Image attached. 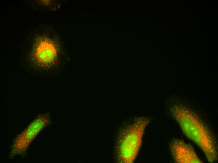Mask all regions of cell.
<instances>
[{"label":"cell","instance_id":"obj_1","mask_svg":"<svg viewBox=\"0 0 218 163\" xmlns=\"http://www.w3.org/2000/svg\"><path fill=\"white\" fill-rule=\"evenodd\" d=\"M172 110L173 116L184 133L201 148L209 161L215 162L217 155L214 141L201 122L188 109L177 106Z\"/></svg>","mask_w":218,"mask_h":163},{"label":"cell","instance_id":"obj_2","mask_svg":"<svg viewBox=\"0 0 218 163\" xmlns=\"http://www.w3.org/2000/svg\"><path fill=\"white\" fill-rule=\"evenodd\" d=\"M148 123L149 120L146 118H140L125 128L119 144V154L122 162L130 163L135 158L144 130Z\"/></svg>","mask_w":218,"mask_h":163},{"label":"cell","instance_id":"obj_3","mask_svg":"<svg viewBox=\"0 0 218 163\" xmlns=\"http://www.w3.org/2000/svg\"><path fill=\"white\" fill-rule=\"evenodd\" d=\"M170 148L172 156L177 163H202L192 147L181 140H173Z\"/></svg>","mask_w":218,"mask_h":163}]
</instances>
